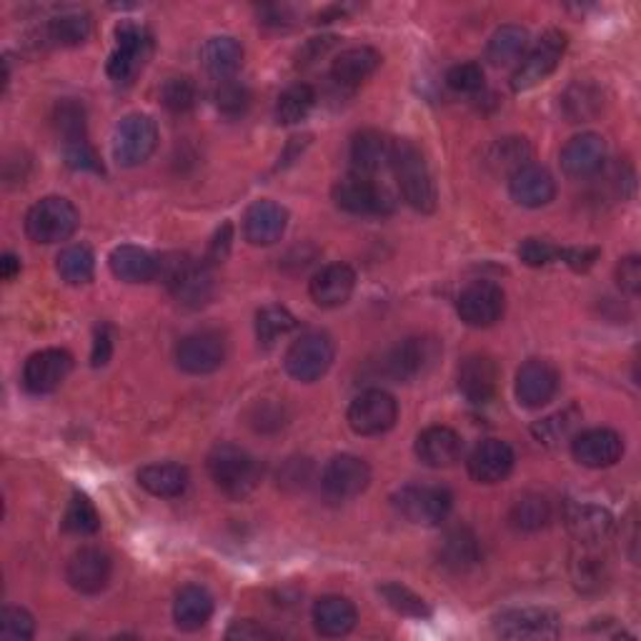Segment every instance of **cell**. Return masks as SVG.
<instances>
[{
	"label": "cell",
	"instance_id": "1",
	"mask_svg": "<svg viewBox=\"0 0 641 641\" xmlns=\"http://www.w3.org/2000/svg\"><path fill=\"white\" fill-rule=\"evenodd\" d=\"M391 169L399 181L403 201H407L413 211L431 213L437 209V186H433L427 156L421 153L417 143L409 141V138L393 141Z\"/></svg>",
	"mask_w": 641,
	"mask_h": 641
},
{
	"label": "cell",
	"instance_id": "2",
	"mask_svg": "<svg viewBox=\"0 0 641 641\" xmlns=\"http://www.w3.org/2000/svg\"><path fill=\"white\" fill-rule=\"evenodd\" d=\"M158 276L169 286L173 299L189 309H201L213 299L216 283L209 263L196 261L191 256L173 253L158 259Z\"/></svg>",
	"mask_w": 641,
	"mask_h": 641
},
{
	"label": "cell",
	"instance_id": "3",
	"mask_svg": "<svg viewBox=\"0 0 641 641\" xmlns=\"http://www.w3.org/2000/svg\"><path fill=\"white\" fill-rule=\"evenodd\" d=\"M206 467H209L213 484L231 499L249 497L261 481L259 461L246 449L236 447V443H219V447H213Z\"/></svg>",
	"mask_w": 641,
	"mask_h": 641
},
{
	"label": "cell",
	"instance_id": "4",
	"mask_svg": "<svg viewBox=\"0 0 641 641\" xmlns=\"http://www.w3.org/2000/svg\"><path fill=\"white\" fill-rule=\"evenodd\" d=\"M81 216L76 206L61 199V196H48V199L31 206L26 213V233L36 243H61L68 241L78 231Z\"/></svg>",
	"mask_w": 641,
	"mask_h": 641
},
{
	"label": "cell",
	"instance_id": "5",
	"mask_svg": "<svg viewBox=\"0 0 641 641\" xmlns=\"http://www.w3.org/2000/svg\"><path fill=\"white\" fill-rule=\"evenodd\" d=\"M399 514L419 527H439L453 509V497L447 487L409 484L393 494Z\"/></svg>",
	"mask_w": 641,
	"mask_h": 641
},
{
	"label": "cell",
	"instance_id": "6",
	"mask_svg": "<svg viewBox=\"0 0 641 641\" xmlns=\"http://www.w3.org/2000/svg\"><path fill=\"white\" fill-rule=\"evenodd\" d=\"M333 357H337V349H333L329 333H303L299 341L291 343L289 353H286V371H289V377L296 381L313 383L321 377H327Z\"/></svg>",
	"mask_w": 641,
	"mask_h": 641
},
{
	"label": "cell",
	"instance_id": "7",
	"mask_svg": "<svg viewBox=\"0 0 641 641\" xmlns=\"http://www.w3.org/2000/svg\"><path fill=\"white\" fill-rule=\"evenodd\" d=\"M564 51H567V36L561 31H547L539 38L537 46L519 61V68L514 71V76H511V88L521 93L544 83L547 78L557 71Z\"/></svg>",
	"mask_w": 641,
	"mask_h": 641
},
{
	"label": "cell",
	"instance_id": "8",
	"mask_svg": "<svg viewBox=\"0 0 641 641\" xmlns=\"http://www.w3.org/2000/svg\"><path fill=\"white\" fill-rule=\"evenodd\" d=\"M158 146V128L151 116L131 113L126 116L116 128L113 138V156L116 161L126 166V169H136V166L146 163L153 156Z\"/></svg>",
	"mask_w": 641,
	"mask_h": 641
},
{
	"label": "cell",
	"instance_id": "9",
	"mask_svg": "<svg viewBox=\"0 0 641 641\" xmlns=\"http://www.w3.org/2000/svg\"><path fill=\"white\" fill-rule=\"evenodd\" d=\"M399 403L391 393L381 389H369L359 393L349 407V427L359 437H381L397 427Z\"/></svg>",
	"mask_w": 641,
	"mask_h": 641
},
{
	"label": "cell",
	"instance_id": "10",
	"mask_svg": "<svg viewBox=\"0 0 641 641\" xmlns=\"http://www.w3.org/2000/svg\"><path fill=\"white\" fill-rule=\"evenodd\" d=\"M153 38L143 26L123 23L116 31V51L108 58V78L116 83H131L141 71L148 53H151Z\"/></svg>",
	"mask_w": 641,
	"mask_h": 641
},
{
	"label": "cell",
	"instance_id": "11",
	"mask_svg": "<svg viewBox=\"0 0 641 641\" xmlns=\"http://www.w3.org/2000/svg\"><path fill=\"white\" fill-rule=\"evenodd\" d=\"M333 201L353 216H387L393 211L391 193L367 176L351 173L333 186Z\"/></svg>",
	"mask_w": 641,
	"mask_h": 641
},
{
	"label": "cell",
	"instance_id": "12",
	"mask_svg": "<svg viewBox=\"0 0 641 641\" xmlns=\"http://www.w3.org/2000/svg\"><path fill=\"white\" fill-rule=\"evenodd\" d=\"M507 309V296L501 286L491 281H477L467 286L457 299L459 319L471 329H489L501 321Z\"/></svg>",
	"mask_w": 641,
	"mask_h": 641
},
{
	"label": "cell",
	"instance_id": "13",
	"mask_svg": "<svg viewBox=\"0 0 641 641\" xmlns=\"http://www.w3.org/2000/svg\"><path fill=\"white\" fill-rule=\"evenodd\" d=\"M369 484H371L369 463L359 457H351V453L333 457L321 473V489L331 501L357 499L369 489Z\"/></svg>",
	"mask_w": 641,
	"mask_h": 641
},
{
	"label": "cell",
	"instance_id": "14",
	"mask_svg": "<svg viewBox=\"0 0 641 641\" xmlns=\"http://www.w3.org/2000/svg\"><path fill=\"white\" fill-rule=\"evenodd\" d=\"M494 631L504 639H557L561 619L551 609H509L497 617Z\"/></svg>",
	"mask_w": 641,
	"mask_h": 641
},
{
	"label": "cell",
	"instance_id": "15",
	"mask_svg": "<svg viewBox=\"0 0 641 641\" xmlns=\"http://www.w3.org/2000/svg\"><path fill=\"white\" fill-rule=\"evenodd\" d=\"M226 361V341L216 331H199L181 339L176 347V363L191 377H206L223 367Z\"/></svg>",
	"mask_w": 641,
	"mask_h": 641
},
{
	"label": "cell",
	"instance_id": "16",
	"mask_svg": "<svg viewBox=\"0 0 641 641\" xmlns=\"http://www.w3.org/2000/svg\"><path fill=\"white\" fill-rule=\"evenodd\" d=\"M111 557L98 547L78 549L66 567V579L78 594H101L111 581Z\"/></svg>",
	"mask_w": 641,
	"mask_h": 641
},
{
	"label": "cell",
	"instance_id": "17",
	"mask_svg": "<svg viewBox=\"0 0 641 641\" xmlns=\"http://www.w3.org/2000/svg\"><path fill=\"white\" fill-rule=\"evenodd\" d=\"M71 369H73V359L68 351L63 349L38 351L26 361L23 387L31 393H36V397L53 393L56 389H61V383L68 379Z\"/></svg>",
	"mask_w": 641,
	"mask_h": 641
},
{
	"label": "cell",
	"instance_id": "18",
	"mask_svg": "<svg viewBox=\"0 0 641 641\" xmlns=\"http://www.w3.org/2000/svg\"><path fill=\"white\" fill-rule=\"evenodd\" d=\"M439 357V343L427 337L407 339L401 341L397 349L389 351L383 369H387L393 381H411L427 373V369L433 367V361Z\"/></svg>",
	"mask_w": 641,
	"mask_h": 641
},
{
	"label": "cell",
	"instance_id": "19",
	"mask_svg": "<svg viewBox=\"0 0 641 641\" xmlns=\"http://www.w3.org/2000/svg\"><path fill=\"white\" fill-rule=\"evenodd\" d=\"M571 453L587 469H609L624 453V439L611 429H589L571 439Z\"/></svg>",
	"mask_w": 641,
	"mask_h": 641
},
{
	"label": "cell",
	"instance_id": "20",
	"mask_svg": "<svg viewBox=\"0 0 641 641\" xmlns=\"http://www.w3.org/2000/svg\"><path fill=\"white\" fill-rule=\"evenodd\" d=\"M559 381V371L549 361L531 359L517 373V399L527 409L547 407L557 397Z\"/></svg>",
	"mask_w": 641,
	"mask_h": 641
},
{
	"label": "cell",
	"instance_id": "21",
	"mask_svg": "<svg viewBox=\"0 0 641 641\" xmlns=\"http://www.w3.org/2000/svg\"><path fill=\"white\" fill-rule=\"evenodd\" d=\"M607 143L599 133H581L561 148V169L571 179H591L604 171Z\"/></svg>",
	"mask_w": 641,
	"mask_h": 641
},
{
	"label": "cell",
	"instance_id": "22",
	"mask_svg": "<svg viewBox=\"0 0 641 641\" xmlns=\"http://www.w3.org/2000/svg\"><path fill=\"white\" fill-rule=\"evenodd\" d=\"M514 449L501 439L481 441L469 457V473L477 484H499L514 471Z\"/></svg>",
	"mask_w": 641,
	"mask_h": 641
},
{
	"label": "cell",
	"instance_id": "23",
	"mask_svg": "<svg viewBox=\"0 0 641 641\" xmlns=\"http://www.w3.org/2000/svg\"><path fill=\"white\" fill-rule=\"evenodd\" d=\"M509 193L524 209H541L557 196V181L544 166L527 163L517 173L509 176Z\"/></svg>",
	"mask_w": 641,
	"mask_h": 641
},
{
	"label": "cell",
	"instance_id": "24",
	"mask_svg": "<svg viewBox=\"0 0 641 641\" xmlns=\"http://www.w3.org/2000/svg\"><path fill=\"white\" fill-rule=\"evenodd\" d=\"M499 367L494 359L471 353L459 363V391L477 407H484L497 397Z\"/></svg>",
	"mask_w": 641,
	"mask_h": 641
},
{
	"label": "cell",
	"instance_id": "25",
	"mask_svg": "<svg viewBox=\"0 0 641 641\" xmlns=\"http://www.w3.org/2000/svg\"><path fill=\"white\" fill-rule=\"evenodd\" d=\"M289 226V211L276 201H256L243 216V236L253 246H273Z\"/></svg>",
	"mask_w": 641,
	"mask_h": 641
},
{
	"label": "cell",
	"instance_id": "26",
	"mask_svg": "<svg viewBox=\"0 0 641 641\" xmlns=\"http://www.w3.org/2000/svg\"><path fill=\"white\" fill-rule=\"evenodd\" d=\"M357 289V273L347 263H329L311 279V299L321 309H339Z\"/></svg>",
	"mask_w": 641,
	"mask_h": 641
},
{
	"label": "cell",
	"instance_id": "27",
	"mask_svg": "<svg viewBox=\"0 0 641 641\" xmlns=\"http://www.w3.org/2000/svg\"><path fill=\"white\" fill-rule=\"evenodd\" d=\"M567 527L581 547H599L614 534V517L594 504H579L567 511Z\"/></svg>",
	"mask_w": 641,
	"mask_h": 641
},
{
	"label": "cell",
	"instance_id": "28",
	"mask_svg": "<svg viewBox=\"0 0 641 641\" xmlns=\"http://www.w3.org/2000/svg\"><path fill=\"white\" fill-rule=\"evenodd\" d=\"M463 441L449 427H429L419 433L417 439V457L423 467L431 469H447L457 463L461 457Z\"/></svg>",
	"mask_w": 641,
	"mask_h": 641
},
{
	"label": "cell",
	"instance_id": "29",
	"mask_svg": "<svg viewBox=\"0 0 641 641\" xmlns=\"http://www.w3.org/2000/svg\"><path fill=\"white\" fill-rule=\"evenodd\" d=\"M357 621H359V611L347 597L329 594V597H321L313 604V627L321 637H329V639L347 637L353 629H357Z\"/></svg>",
	"mask_w": 641,
	"mask_h": 641
},
{
	"label": "cell",
	"instance_id": "30",
	"mask_svg": "<svg viewBox=\"0 0 641 641\" xmlns=\"http://www.w3.org/2000/svg\"><path fill=\"white\" fill-rule=\"evenodd\" d=\"M391 148L393 143L379 131H361L353 136L351 141V169L357 176L381 173L387 166H391Z\"/></svg>",
	"mask_w": 641,
	"mask_h": 641
},
{
	"label": "cell",
	"instance_id": "31",
	"mask_svg": "<svg viewBox=\"0 0 641 641\" xmlns=\"http://www.w3.org/2000/svg\"><path fill=\"white\" fill-rule=\"evenodd\" d=\"M379 66H381V53L377 51V48L357 46L337 56V61H333L331 66V78L339 86L353 88V86H361L363 81H369V78L379 71Z\"/></svg>",
	"mask_w": 641,
	"mask_h": 641
},
{
	"label": "cell",
	"instance_id": "32",
	"mask_svg": "<svg viewBox=\"0 0 641 641\" xmlns=\"http://www.w3.org/2000/svg\"><path fill=\"white\" fill-rule=\"evenodd\" d=\"M481 561L479 539L473 537L471 529L457 527L443 537L439 547V564L443 569L453 571V574H467Z\"/></svg>",
	"mask_w": 641,
	"mask_h": 641
},
{
	"label": "cell",
	"instance_id": "33",
	"mask_svg": "<svg viewBox=\"0 0 641 641\" xmlns=\"http://www.w3.org/2000/svg\"><path fill=\"white\" fill-rule=\"evenodd\" d=\"M108 266L116 279L126 283H148L158 279V259L141 246H118L108 259Z\"/></svg>",
	"mask_w": 641,
	"mask_h": 641
},
{
	"label": "cell",
	"instance_id": "34",
	"mask_svg": "<svg viewBox=\"0 0 641 641\" xmlns=\"http://www.w3.org/2000/svg\"><path fill=\"white\" fill-rule=\"evenodd\" d=\"M213 617V597L203 587L189 584L179 591L173 604V621L183 631H199Z\"/></svg>",
	"mask_w": 641,
	"mask_h": 641
},
{
	"label": "cell",
	"instance_id": "35",
	"mask_svg": "<svg viewBox=\"0 0 641 641\" xmlns=\"http://www.w3.org/2000/svg\"><path fill=\"white\" fill-rule=\"evenodd\" d=\"M138 484L161 499L181 497L189 489V469L181 463H148L138 471Z\"/></svg>",
	"mask_w": 641,
	"mask_h": 641
},
{
	"label": "cell",
	"instance_id": "36",
	"mask_svg": "<svg viewBox=\"0 0 641 641\" xmlns=\"http://www.w3.org/2000/svg\"><path fill=\"white\" fill-rule=\"evenodd\" d=\"M203 68L219 81H231V76L243 63V46L231 36H216L201 51Z\"/></svg>",
	"mask_w": 641,
	"mask_h": 641
},
{
	"label": "cell",
	"instance_id": "37",
	"mask_svg": "<svg viewBox=\"0 0 641 641\" xmlns=\"http://www.w3.org/2000/svg\"><path fill=\"white\" fill-rule=\"evenodd\" d=\"M529 51V31L521 26H501L494 31V36L489 38L487 46V61L494 66H514L519 63L524 53Z\"/></svg>",
	"mask_w": 641,
	"mask_h": 641
},
{
	"label": "cell",
	"instance_id": "38",
	"mask_svg": "<svg viewBox=\"0 0 641 641\" xmlns=\"http://www.w3.org/2000/svg\"><path fill=\"white\" fill-rule=\"evenodd\" d=\"M551 521V504L539 494H527L514 501L509 511V524L521 534H534V531L547 529Z\"/></svg>",
	"mask_w": 641,
	"mask_h": 641
},
{
	"label": "cell",
	"instance_id": "39",
	"mask_svg": "<svg viewBox=\"0 0 641 641\" xmlns=\"http://www.w3.org/2000/svg\"><path fill=\"white\" fill-rule=\"evenodd\" d=\"M579 421H581L579 409L569 407L564 411H557L551 413V417L537 421L534 427H531V433H534V439L539 443H544V447H559L561 441L574 439Z\"/></svg>",
	"mask_w": 641,
	"mask_h": 641
},
{
	"label": "cell",
	"instance_id": "40",
	"mask_svg": "<svg viewBox=\"0 0 641 641\" xmlns=\"http://www.w3.org/2000/svg\"><path fill=\"white\" fill-rule=\"evenodd\" d=\"M316 106V91L309 83H293L286 88L279 96V103H276V118L283 126L301 123L306 116L313 111Z\"/></svg>",
	"mask_w": 641,
	"mask_h": 641
},
{
	"label": "cell",
	"instance_id": "41",
	"mask_svg": "<svg viewBox=\"0 0 641 641\" xmlns=\"http://www.w3.org/2000/svg\"><path fill=\"white\" fill-rule=\"evenodd\" d=\"M561 108L571 123L591 121L601 111V93L599 88L591 83H574L567 88L564 98H561Z\"/></svg>",
	"mask_w": 641,
	"mask_h": 641
},
{
	"label": "cell",
	"instance_id": "42",
	"mask_svg": "<svg viewBox=\"0 0 641 641\" xmlns=\"http://www.w3.org/2000/svg\"><path fill=\"white\" fill-rule=\"evenodd\" d=\"M531 148L524 138H501L494 146L489 148L487 163L497 173H517L521 166L529 163Z\"/></svg>",
	"mask_w": 641,
	"mask_h": 641
},
{
	"label": "cell",
	"instance_id": "43",
	"mask_svg": "<svg viewBox=\"0 0 641 641\" xmlns=\"http://www.w3.org/2000/svg\"><path fill=\"white\" fill-rule=\"evenodd\" d=\"M46 36L56 46H81L91 36V18L86 13H63L46 26Z\"/></svg>",
	"mask_w": 641,
	"mask_h": 641
},
{
	"label": "cell",
	"instance_id": "44",
	"mask_svg": "<svg viewBox=\"0 0 641 641\" xmlns=\"http://www.w3.org/2000/svg\"><path fill=\"white\" fill-rule=\"evenodd\" d=\"M96 271V256L88 246H68L58 256V273L61 279L71 286H81L93 279Z\"/></svg>",
	"mask_w": 641,
	"mask_h": 641
},
{
	"label": "cell",
	"instance_id": "45",
	"mask_svg": "<svg viewBox=\"0 0 641 641\" xmlns=\"http://www.w3.org/2000/svg\"><path fill=\"white\" fill-rule=\"evenodd\" d=\"M296 329V316L283 309V306H263V309L256 313V337L263 343V347H273L276 341L283 339L286 333H291Z\"/></svg>",
	"mask_w": 641,
	"mask_h": 641
},
{
	"label": "cell",
	"instance_id": "46",
	"mask_svg": "<svg viewBox=\"0 0 641 641\" xmlns=\"http://www.w3.org/2000/svg\"><path fill=\"white\" fill-rule=\"evenodd\" d=\"M98 529H101V514H98L93 501L86 494H73L63 517V531L76 537H93Z\"/></svg>",
	"mask_w": 641,
	"mask_h": 641
},
{
	"label": "cell",
	"instance_id": "47",
	"mask_svg": "<svg viewBox=\"0 0 641 641\" xmlns=\"http://www.w3.org/2000/svg\"><path fill=\"white\" fill-rule=\"evenodd\" d=\"M53 121L58 133L63 136V143H76V141H86V108L73 101V98H68V101H61L56 106V113H53Z\"/></svg>",
	"mask_w": 641,
	"mask_h": 641
},
{
	"label": "cell",
	"instance_id": "48",
	"mask_svg": "<svg viewBox=\"0 0 641 641\" xmlns=\"http://www.w3.org/2000/svg\"><path fill=\"white\" fill-rule=\"evenodd\" d=\"M161 101L171 113H189L199 101V88L189 76H173L161 88Z\"/></svg>",
	"mask_w": 641,
	"mask_h": 641
},
{
	"label": "cell",
	"instance_id": "49",
	"mask_svg": "<svg viewBox=\"0 0 641 641\" xmlns=\"http://www.w3.org/2000/svg\"><path fill=\"white\" fill-rule=\"evenodd\" d=\"M381 597L387 599V604L393 609V611H399L401 617H429L431 614V609L427 607V601H423L419 594H413L411 589L407 587H401V584H383L381 589Z\"/></svg>",
	"mask_w": 641,
	"mask_h": 641
},
{
	"label": "cell",
	"instance_id": "50",
	"mask_svg": "<svg viewBox=\"0 0 641 641\" xmlns=\"http://www.w3.org/2000/svg\"><path fill=\"white\" fill-rule=\"evenodd\" d=\"M251 103V93L249 88L236 83V81H223L219 88H216V106L223 116H243L246 108Z\"/></svg>",
	"mask_w": 641,
	"mask_h": 641
},
{
	"label": "cell",
	"instance_id": "51",
	"mask_svg": "<svg viewBox=\"0 0 641 641\" xmlns=\"http://www.w3.org/2000/svg\"><path fill=\"white\" fill-rule=\"evenodd\" d=\"M447 83L457 93H479L484 88V68L479 63H459L447 73Z\"/></svg>",
	"mask_w": 641,
	"mask_h": 641
},
{
	"label": "cell",
	"instance_id": "52",
	"mask_svg": "<svg viewBox=\"0 0 641 641\" xmlns=\"http://www.w3.org/2000/svg\"><path fill=\"white\" fill-rule=\"evenodd\" d=\"M0 634H3V639H16V641L33 639L36 619L21 607H6L3 621H0Z\"/></svg>",
	"mask_w": 641,
	"mask_h": 641
},
{
	"label": "cell",
	"instance_id": "53",
	"mask_svg": "<svg viewBox=\"0 0 641 641\" xmlns=\"http://www.w3.org/2000/svg\"><path fill=\"white\" fill-rule=\"evenodd\" d=\"M559 246L549 243L547 239H527L519 246V259L531 266V269H541V266L559 261Z\"/></svg>",
	"mask_w": 641,
	"mask_h": 641
},
{
	"label": "cell",
	"instance_id": "54",
	"mask_svg": "<svg viewBox=\"0 0 641 641\" xmlns=\"http://www.w3.org/2000/svg\"><path fill=\"white\" fill-rule=\"evenodd\" d=\"M66 161L76 171H93V173H106L101 158H98L96 148L86 141H76L66 146Z\"/></svg>",
	"mask_w": 641,
	"mask_h": 641
},
{
	"label": "cell",
	"instance_id": "55",
	"mask_svg": "<svg viewBox=\"0 0 641 641\" xmlns=\"http://www.w3.org/2000/svg\"><path fill=\"white\" fill-rule=\"evenodd\" d=\"M574 579L579 589H589V587H599L604 581V564L599 559L591 557H581L574 561Z\"/></svg>",
	"mask_w": 641,
	"mask_h": 641
},
{
	"label": "cell",
	"instance_id": "56",
	"mask_svg": "<svg viewBox=\"0 0 641 641\" xmlns=\"http://www.w3.org/2000/svg\"><path fill=\"white\" fill-rule=\"evenodd\" d=\"M617 281H619L621 289L631 296L641 291V259L639 256H629V259L619 263Z\"/></svg>",
	"mask_w": 641,
	"mask_h": 641
},
{
	"label": "cell",
	"instance_id": "57",
	"mask_svg": "<svg viewBox=\"0 0 641 641\" xmlns=\"http://www.w3.org/2000/svg\"><path fill=\"white\" fill-rule=\"evenodd\" d=\"M597 259H599V249H561L559 251V261H564L569 269H574V271H589Z\"/></svg>",
	"mask_w": 641,
	"mask_h": 641
},
{
	"label": "cell",
	"instance_id": "58",
	"mask_svg": "<svg viewBox=\"0 0 641 641\" xmlns=\"http://www.w3.org/2000/svg\"><path fill=\"white\" fill-rule=\"evenodd\" d=\"M229 639H241V641H259V639H273L276 634L269 631L261 624H256V621L246 619V621H236V624L229 629Z\"/></svg>",
	"mask_w": 641,
	"mask_h": 641
},
{
	"label": "cell",
	"instance_id": "59",
	"mask_svg": "<svg viewBox=\"0 0 641 641\" xmlns=\"http://www.w3.org/2000/svg\"><path fill=\"white\" fill-rule=\"evenodd\" d=\"M111 351H113V341H111V333H108L106 327H101L96 331V341H93V367H106L108 359H111Z\"/></svg>",
	"mask_w": 641,
	"mask_h": 641
},
{
	"label": "cell",
	"instance_id": "60",
	"mask_svg": "<svg viewBox=\"0 0 641 641\" xmlns=\"http://www.w3.org/2000/svg\"><path fill=\"white\" fill-rule=\"evenodd\" d=\"M231 249V223H223V229L216 233V239L211 243V251H209V261L211 263H219L223 261L226 256H229Z\"/></svg>",
	"mask_w": 641,
	"mask_h": 641
},
{
	"label": "cell",
	"instance_id": "61",
	"mask_svg": "<svg viewBox=\"0 0 641 641\" xmlns=\"http://www.w3.org/2000/svg\"><path fill=\"white\" fill-rule=\"evenodd\" d=\"M18 273H21V259L13 253H6L3 259H0V276H3V281H13Z\"/></svg>",
	"mask_w": 641,
	"mask_h": 641
}]
</instances>
